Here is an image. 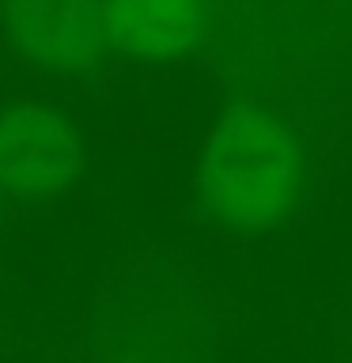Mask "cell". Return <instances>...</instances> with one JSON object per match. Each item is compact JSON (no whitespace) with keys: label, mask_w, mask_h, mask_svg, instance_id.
I'll return each mask as SVG.
<instances>
[{"label":"cell","mask_w":352,"mask_h":363,"mask_svg":"<svg viewBox=\"0 0 352 363\" xmlns=\"http://www.w3.org/2000/svg\"><path fill=\"white\" fill-rule=\"evenodd\" d=\"M79 140L57 113L16 106L0 118V182L16 193H50L79 170Z\"/></svg>","instance_id":"7a4b0ae2"},{"label":"cell","mask_w":352,"mask_h":363,"mask_svg":"<svg viewBox=\"0 0 352 363\" xmlns=\"http://www.w3.org/2000/svg\"><path fill=\"white\" fill-rule=\"evenodd\" d=\"M11 34L38 65H87L106 42V19L95 4H19L11 8Z\"/></svg>","instance_id":"3957f363"},{"label":"cell","mask_w":352,"mask_h":363,"mask_svg":"<svg viewBox=\"0 0 352 363\" xmlns=\"http://www.w3.org/2000/svg\"><path fill=\"white\" fill-rule=\"evenodd\" d=\"M204 16L209 11L189 0H129V4L102 8L106 38L144 61H163L189 50L201 38Z\"/></svg>","instance_id":"277c9868"},{"label":"cell","mask_w":352,"mask_h":363,"mask_svg":"<svg viewBox=\"0 0 352 363\" xmlns=\"http://www.w3.org/2000/svg\"><path fill=\"white\" fill-rule=\"evenodd\" d=\"M299 189L295 140L269 113L235 106L216 125L201 159V201L220 223L265 227Z\"/></svg>","instance_id":"6da1fadb"}]
</instances>
